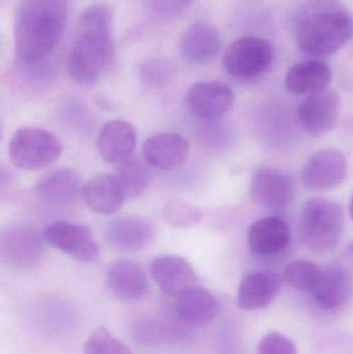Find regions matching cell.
I'll list each match as a JSON object with an SVG mask.
<instances>
[{"instance_id":"obj_19","label":"cell","mask_w":353,"mask_h":354,"mask_svg":"<svg viewBox=\"0 0 353 354\" xmlns=\"http://www.w3.org/2000/svg\"><path fill=\"white\" fill-rule=\"evenodd\" d=\"M175 310L182 322L198 328L215 320L220 305L211 291L197 284L175 297Z\"/></svg>"},{"instance_id":"obj_25","label":"cell","mask_w":353,"mask_h":354,"mask_svg":"<svg viewBox=\"0 0 353 354\" xmlns=\"http://www.w3.org/2000/svg\"><path fill=\"white\" fill-rule=\"evenodd\" d=\"M333 78L329 64L319 60L300 62L288 71L285 84L296 95H311L325 91Z\"/></svg>"},{"instance_id":"obj_21","label":"cell","mask_w":353,"mask_h":354,"mask_svg":"<svg viewBox=\"0 0 353 354\" xmlns=\"http://www.w3.org/2000/svg\"><path fill=\"white\" fill-rule=\"evenodd\" d=\"M352 291V280L350 272L342 266H331L321 270V277L311 291L316 305L331 311L345 305Z\"/></svg>"},{"instance_id":"obj_7","label":"cell","mask_w":353,"mask_h":354,"mask_svg":"<svg viewBox=\"0 0 353 354\" xmlns=\"http://www.w3.org/2000/svg\"><path fill=\"white\" fill-rule=\"evenodd\" d=\"M45 239L26 225L8 227L0 237V255L10 268L27 270L37 268L45 255Z\"/></svg>"},{"instance_id":"obj_23","label":"cell","mask_w":353,"mask_h":354,"mask_svg":"<svg viewBox=\"0 0 353 354\" xmlns=\"http://www.w3.org/2000/svg\"><path fill=\"white\" fill-rule=\"evenodd\" d=\"M82 196L89 209L101 214H115L126 199L117 178L110 174H99L89 179L83 185Z\"/></svg>"},{"instance_id":"obj_13","label":"cell","mask_w":353,"mask_h":354,"mask_svg":"<svg viewBox=\"0 0 353 354\" xmlns=\"http://www.w3.org/2000/svg\"><path fill=\"white\" fill-rule=\"evenodd\" d=\"M151 274L160 289L174 299L198 284V279L190 262L178 255L155 258L151 266Z\"/></svg>"},{"instance_id":"obj_4","label":"cell","mask_w":353,"mask_h":354,"mask_svg":"<svg viewBox=\"0 0 353 354\" xmlns=\"http://www.w3.org/2000/svg\"><path fill=\"white\" fill-rule=\"evenodd\" d=\"M344 227L340 204L325 198H312L302 210L300 237L308 249L329 253L339 245Z\"/></svg>"},{"instance_id":"obj_12","label":"cell","mask_w":353,"mask_h":354,"mask_svg":"<svg viewBox=\"0 0 353 354\" xmlns=\"http://www.w3.org/2000/svg\"><path fill=\"white\" fill-rule=\"evenodd\" d=\"M189 155V141L178 133L153 135L143 145V156L146 163L164 171L178 169L186 163Z\"/></svg>"},{"instance_id":"obj_31","label":"cell","mask_w":353,"mask_h":354,"mask_svg":"<svg viewBox=\"0 0 353 354\" xmlns=\"http://www.w3.org/2000/svg\"><path fill=\"white\" fill-rule=\"evenodd\" d=\"M258 354H298L294 343L279 333H269L258 345Z\"/></svg>"},{"instance_id":"obj_32","label":"cell","mask_w":353,"mask_h":354,"mask_svg":"<svg viewBox=\"0 0 353 354\" xmlns=\"http://www.w3.org/2000/svg\"><path fill=\"white\" fill-rule=\"evenodd\" d=\"M194 0H151L153 10L163 16L180 14L193 3Z\"/></svg>"},{"instance_id":"obj_28","label":"cell","mask_w":353,"mask_h":354,"mask_svg":"<svg viewBox=\"0 0 353 354\" xmlns=\"http://www.w3.org/2000/svg\"><path fill=\"white\" fill-rule=\"evenodd\" d=\"M174 75L175 66L165 58L147 60L139 71L141 83L151 89L165 88L173 80Z\"/></svg>"},{"instance_id":"obj_9","label":"cell","mask_w":353,"mask_h":354,"mask_svg":"<svg viewBox=\"0 0 353 354\" xmlns=\"http://www.w3.org/2000/svg\"><path fill=\"white\" fill-rule=\"evenodd\" d=\"M347 172V160L341 151L321 149L309 157L302 169V181L313 192H325L337 187Z\"/></svg>"},{"instance_id":"obj_10","label":"cell","mask_w":353,"mask_h":354,"mask_svg":"<svg viewBox=\"0 0 353 354\" xmlns=\"http://www.w3.org/2000/svg\"><path fill=\"white\" fill-rule=\"evenodd\" d=\"M234 101L233 91L219 81L195 83L186 95V104L191 113L203 120L223 118L233 107Z\"/></svg>"},{"instance_id":"obj_26","label":"cell","mask_w":353,"mask_h":354,"mask_svg":"<svg viewBox=\"0 0 353 354\" xmlns=\"http://www.w3.org/2000/svg\"><path fill=\"white\" fill-rule=\"evenodd\" d=\"M126 198H137L144 193L151 183V172L143 162L130 159L120 164L115 174Z\"/></svg>"},{"instance_id":"obj_2","label":"cell","mask_w":353,"mask_h":354,"mask_svg":"<svg viewBox=\"0 0 353 354\" xmlns=\"http://www.w3.org/2000/svg\"><path fill=\"white\" fill-rule=\"evenodd\" d=\"M68 0H21L14 23V47L23 64L45 59L59 43Z\"/></svg>"},{"instance_id":"obj_27","label":"cell","mask_w":353,"mask_h":354,"mask_svg":"<svg viewBox=\"0 0 353 354\" xmlns=\"http://www.w3.org/2000/svg\"><path fill=\"white\" fill-rule=\"evenodd\" d=\"M321 274V270L312 262L298 260L286 266L282 279L292 288L311 293Z\"/></svg>"},{"instance_id":"obj_15","label":"cell","mask_w":353,"mask_h":354,"mask_svg":"<svg viewBox=\"0 0 353 354\" xmlns=\"http://www.w3.org/2000/svg\"><path fill=\"white\" fill-rule=\"evenodd\" d=\"M137 132L134 126L124 120L106 122L97 137V151L104 161L122 164L131 159L136 149Z\"/></svg>"},{"instance_id":"obj_14","label":"cell","mask_w":353,"mask_h":354,"mask_svg":"<svg viewBox=\"0 0 353 354\" xmlns=\"http://www.w3.org/2000/svg\"><path fill=\"white\" fill-rule=\"evenodd\" d=\"M251 194L255 201L265 207L283 208L294 198V181L281 170L261 168L252 177Z\"/></svg>"},{"instance_id":"obj_16","label":"cell","mask_w":353,"mask_h":354,"mask_svg":"<svg viewBox=\"0 0 353 354\" xmlns=\"http://www.w3.org/2000/svg\"><path fill=\"white\" fill-rule=\"evenodd\" d=\"M155 236L153 225L141 216L118 218L108 225L106 237L110 245L124 252H139L149 247Z\"/></svg>"},{"instance_id":"obj_34","label":"cell","mask_w":353,"mask_h":354,"mask_svg":"<svg viewBox=\"0 0 353 354\" xmlns=\"http://www.w3.org/2000/svg\"><path fill=\"white\" fill-rule=\"evenodd\" d=\"M347 250L348 252L353 255V241L350 243V245H348Z\"/></svg>"},{"instance_id":"obj_24","label":"cell","mask_w":353,"mask_h":354,"mask_svg":"<svg viewBox=\"0 0 353 354\" xmlns=\"http://www.w3.org/2000/svg\"><path fill=\"white\" fill-rule=\"evenodd\" d=\"M83 185L78 172L59 169L46 174L35 185V192L39 200L50 205H66L76 201L82 194Z\"/></svg>"},{"instance_id":"obj_11","label":"cell","mask_w":353,"mask_h":354,"mask_svg":"<svg viewBox=\"0 0 353 354\" xmlns=\"http://www.w3.org/2000/svg\"><path fill=\"white\" fill-rule=\"evenodd\" d=\"M339 95L333 91L308 95L298 107V120L303 128L314 136L327 134L335 128L339 118Z\"/></svg>"},{"instance_id":"obj_22","label":"cell","mask_w":353,"mask_h":354,"mask_svg":"<svg viewBox=\"0 0 353 354\" xmlns=\"http://www.w3.org/2000/svg\"><path fill=\"white\" fill-rule=\"evenodd\" d=\"M290 229L287 223L278 216H269L251 225L248 243L257 255L271 256L280 253L289 245Z\"/></svg>"},{"instance_id":"obj_5","label":"cell","mask_w":353,"mask_h":354,"mask_svg":"<svg viewBox=\"0 0 353 354\" xmlns=\"http://www.w3.org/2000/svg\"><path fill=\"white\" fill-rule=\"evenodd\" d=\"M64 143L53 133L45 129H19L8 145L10 162L16 167L28 171L49 167L60 159Z\"/></svg>"},{"instance_id":"obj_6","label":"cell","mask_w":353,"mask_h":354,"mask_svg":"<svg viewBox=\"0 0 353 354\" xmlns=\"http://www.w3.org/2000/svg\"><path fill=\"white\" fill-rule=\"evenodd\" d=\"M274 57L275 50L267 39L245 35L226 48L223 66L228 74L236 78H253L267 72Z\"/></svg>"},{"instance_id":"obj_17","label":"cell","mask_w":353,"mask_h":354,"mask_svg":"<svg viewBox=\"0 0 353 354\" xmlns=\"http://www.w3.org/2000/svg\"><path fill=\"white\" fill-rule=\"evenodd\" d=\"M221 47V35L218 29L203 21L191 25L180 41L182 55L187 62L194 64H209L219 55Z\"/></svg>"},{"instance_id":"obj_30","label":"cell","mask_w":353,"mask_h":354,"mask_svg":"<svg viewBox=\"0 0 353 354\" xmlns=\"http://www.w3.org/2000/svg\"><path fill=\"white\" fill-rule=\"evenodd\" d=\"M84 354H133L105 328H99L85 343Z\"/></svg>"},{"instance_id":"obj_3","label":"cell","mask_w":353,"mask_h":354,"mask_svg":"<svg viewBox=\"0 0 353 354\" xmlns=\"http://www.w3.org/2000/svg\"><path fill=\"white\" fill-rule=\"evenodd\" d=\"M352 37V17L340 10H321L308 15L298 28L300 49L314 57H327L336 53Z\"/></svg>"},{"instance_id":"obj_20","label":"cell","mask_w":353,"mask_h":354,"mask_svg":"<svg viewBox=\"0 0 353 354\" xmlns=\"http://www.w3.org/2000/svg\"><path fill=\"white\" fill-rule=\"evenodd\" d=\"M281 280L275 272L259 270L242 279L238 287V304L240 309L257 311L267 308L275 299Z\"/></svg>"},{"instance_id":"obj_29","label":"cell","mask_w":353,"mask_h":354,"mask_svg":"<svg viewBox=\"0 0 353 354\" xmlns=\"http://www.w3.org/2000/svg\"><path fill=\"white\" fill-rule=\"evenodd\" d=\"M163 216L166 223L174 228H190L202 220V212L196 205L180 199L167 202Z\"/></svg>"},{"instance_id":"obj_33","label":"cell","mask_w":353,"mask_h":354,"mask_svg":"<svg viewBox=\"0 0 353 354\" xmlns=\"http://www.w3.org/2000/svg\"><path fill=\"white\" fill-rule=\"evenodd\" d=\"M350 216H352V218L353 220V195L352 197V200H350Z\"/></svg>"},{"instance_id":"obj_8","label":"cell","mask_w":353,"mask_h":354,"mask_svg":"<svg viewBox=\"0 0 353 354\" xmlns=\"http://www.w3.org/2000/svg\"><path fill=\"white\" fill-rule=\"evenodd\" d=\"M46 243L81 262H93L99 256V247L86 226L70 221H56L43 233Z\"/></svg>"},{"instance_id":"obj_18","label":"cell","mask_w":353,"mask_h":354,"mask_svg":"<svg viewBox=\"0 0 353 354\" xmlns=\"http://www.w3.org/2000/svg\"><path fill=\"white\" fill-rule=\"evenodd\" d=\"M110 289L124 301L142 299L149 290V278L136 262L128 259L112 262L106 270Z\"/></svg>"},{"instance_id":"obj_1","label":"cell","mask_w":353,"mask_h":354,"mask_svg":"<svg viewBox=\"0 0 353 354\" xmlns=\"http://www.w3.org/2000/svg\"><path fill=\"white\" fill-rule=\"evenodd\" d=\"M114 51L113 12L107 4L91 6L79 18L68 60L70 77L80 84L97 82L111 66Z\"/></svg>"}]
</instances>
